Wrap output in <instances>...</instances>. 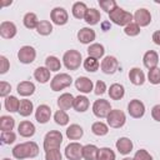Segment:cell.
<instances>
[{
  "instance_id": "51",
  "label": "cell",
  "mask_w": 160,
  "mask_h": 160,
  "mask_svg": "<svg viewBox=\"0 0 160 160\" xmlns=\"http://www.w3.org/2000/svg\"><path fill=\"white\" fill-rule=\"evenodd\" d=\"M151 116L155 121H159L160 122V104H156L152 106L151 109Z\"/></svg>"
},
{
  "instance_id": "23",
  "label": "cell",
  "mask_w": 160,
  "mask_h": 160,
  "mask_svg": "<svg viewBox=\"0 0 160 160\" xmlns=\"http://www.w3.org/2000/svg\"><path fill=\"white\" fill-rule=\"evenodd\" d=\"M50 72L51 71L46 66H39L34 71V78L40 84H45V82H48L50 80Z\"/></svg>"
},
{
  "instance_id": "41",
  "label": "cell",
  "mask_w": 160,
  "mask_h": 160,
  "mask_svg": "<svg viewBox=\"0 0 160 160\" xmlns=\"http://www.w3.org/2000/svg\"><path fill=\"white\" fill-rule=\"evenodd\" d=\"M115 159H116L115 152L110 148H101V149H99L96 160H115Z\"/></svg>"
},
{
  "instance_id": "54",
  "label": "cell",
  "mask_w": 160,
  "mask_h": 160,
  "mask_svg": "<svg viewBox=\"0 0 160 160\" xmlns=\"http://www.w3.org/2000/svg\"><path fill=\"white\" fill-rule=\"evenodd\" d=\"M122 160H134V158H124Z\"/></svg>"
},
{
  "instance_id": "52",
  "label": "cell",
  "mask_w": 160,
  "mask_h": 160,
  "mask_svg": "<svg viewBox=\"0 0 160 160\" xmlns=\"http://www.w3.org/2000/svg\"><path fill=\"white\" fill-rule=\"evenodd\" d=\"M151 39H152V41H154L156 45H159V46H160V30H156V31L152 34Z\"/></svg>"
},
{
  "instance_id": "6",
  "label": "cell",
  "mask_w": 160,
  "mask_h": 160,
  "mask_svg": "<svg viewBox=\"0 0 160 160\" xmlns=\"http://www.w3.org/2000/svg\"><path fill=\"white\" fill-rule=\"evenodd\" d=\"M106 121L110 128L119 129V128L124 126V124L126 122V116H125L124 111H121L119 109H112L109 112V115L106 116Z\"/></svg>"
},
{
  "instance_id": "15",
  "label": "cell",
  "mask_w": 160,
  "mask_h": 160,
  "mask_svg": "<svg viewBox=\"0 0 160 160\" xmlns=\"http://www.w3.org/2000/svg\"><path fill=\"white\" fill-rule=\"evenodd\" d=\"M18 32L16 25L12 21H2L0 24V35L4 39H12Z\"/></svg>"
},
{
  "instance_id": "21",
  "label": "cell",
  "mask_w": 160,
  "mask_h": 160,
  "mask_svg": "<svg viewBox=\"0 0 160 160\" xmlns=\"http://www.w3.org/2000/svg\"><path fill=\"white\" fill-rule=\"evenodd\" d=\"M129 79L131 81V84L136 85V86H140L145 82V74L141 69L139 68H132L130 69L129 71Z\"/></svg>"
},
{
  "instance_id": "55",
  "label": "cell",
  "mask_w": 160,
  "mask_h": 160,
  "mask_svg": "<svg viewBox=\"0 0 160 160\" xmlns=\"http://www.w3.org/2000/svg\"><path fill=\"white\" fill-rule=\"evenodd\" d=\"M2 160H10V159H8V158H4V159H2Z\"/></svg>"
},
{
  "instance_id": "26",
  "label": "cell",
  "mask_w": 160,
  "mask_h": 160,
  "mask_svg": "<svg viewBox=\"0 0 160 160\" xmlns=\"http://www.w3.org/2000/svg\"><path fill=\"white\" fill-rule=\"evenodd\" d=\"M90 106V101L89 99L85 96V95H79L75 98L74 100V109L78 111V112H85Z\"/></svg>"
},
{
  "instance_id": "27",
  "label": "cell",
  "mask_w": 160,
  "mask_h": 160,
  "mask_svg": "<svg viewBox=\"0 0 160 160\" xmlns=\"http://www.w3.org/2000/svg\"><path fill=\"white\" fill-rule=\"evenodd\" d=\"M82 135H84V130L78 124H71L66 129V136L70 140H79V139H81Z\"/></svg>"
},
{
  "instance_id": "38",
  "label": "cell",
  "mask_w": 160,
  "mask_h": 160,
  "mask_svg": "<svg viewBox=\"0 0 160 160\" xmlns=\"http://www.w3.org/2000/svg\"><path fill=\"white\" fill-rule=\"evenodd\" d=\"M36 31H38V34H40L42 36L50 35L52 32V24L48 20H40V22L38 24Z\"/></svg>"
},
{
  "instance_id": "42",
  "label": "cell",
  "mask_w": 160,
  "mask_h": 160,
  "mask_svg": "<svg viewBox=\"0 0 160 160\" xmlns=\"http://www.w3.org/2000/svg\"><path fill=\"white\" fill-rule=\"evenodd\" d=\"M148 80L152 84V85H158L160 84V68H154L150 69L148 72Z\"/></svg>"
},
{
  "instance_id": "24",
  "label": "cell",
  "mask_w": 160,
  "mask_h": 160,
  "mask_svg": "<svg viewBox=\"0 0 160 160\" xmlns=\"http://www.w3.org/2000/svg\"><path fill=\"white\" fill-rule=\"evenodd\" d=\"M16 91H18L19 95L26 98V96H30V95L34 94V91H35V85H34V82H31V81H21V82L18 85Z\"/></svg>"
},
{
  "instance_id": "49",
  "label": "cell",
  "mask_w": 160,
  "mask_h": 160,
  "mask_svg": "<svg viewBox=\"0 0 160 160\" xmlns=\"http://www.w3.org/2000/svg\"><path fill=\"white\" fill-rule=\"evenodd\" d=\"M9 69H10V62H9L8 58L1 55L0 56V74H6Z\"/></svg>"
},
{
  "instance_id": "28",
  "label": "cell",
  "mask_w": 160,
  "mask_h": 160,
  "mask_svg": "<svg viewBox=\"0 0 160 160\" xmlns=\"http://www.w3.org/2000/svg\"><path fill=\"white\" fill-rule=\"evenodd\" d=\"M86 51H88V55H89V56L95 58V59H98V60H99L100 58H102L104 54H105V49H104V46H102L101 44H99V42L90 44Z\"/></svg>"
},
{
  "instance_id": "18",
  "label": "cell",
  "mask_w": 160,
  "mask_h": 160,
  "mask_svg": "<svg viewBox=\"0 0 160 160\" xmlns=\"http://www.w3.org/2000/svg\"><path fill=\"white\" fill-rule=\"evenodd\" d=\"M74 100H75V98H74L72 94H70V92H64V94H61V95L58 98V106H59L60 110L66 111V110H69L70 108L74 106Z\"/></svg>"
},
{
  "instance_id": "1",
  "label": "cell",
  "mask_w": 160,
  "mask_h": 160,
  "mask_svg": "<svg viewBox=\"0 0 160 160\" xmlns=\"http://www.w3.org/2000/svg\"><path fill=\"white\" fill-rule=\"evenodd\" d=\"M38 154H39V146L35 141H26L22 144H18L12 149V156L18 160L32 159L38 156Z\"/></svg>"
},
{
  "instance_id": "8",
  "label": "cell",
  "mask_w": 160,
  "mask_h": 160,
  "mask_svg": "<svg viewBox=\"0 0 160 160\" xmlns=\"http://www.w3.org/2000/svg\"><path fill=\"white\" fill-rule=\"evenodd\" d=\"M36 58V50L30 45H24L18 51V59L22 64H31Z\"/></svg>"
},
{
  "instance_id": "30",
  "label": "cell",
  "mask_w": 160,
  "mask_h": 160,
  "mask_svg": "<svg viewBox=\"0 0 160 160\" xmlns=\"http://www.w3.org/2000/svg\"><path fill=\"white\" fill-rule=\"evenodd\" d=\"M101 19V15H100V11L91 8V9H88L86 14H85V18L84 20L86 21L88 25H96Z\"/></svg>"
},
{
  "instance_id": "53",
  "label": "cell",
  "mask_w": 160,
  "mask_h": 160,
  "mask_svg": "<svg viewBox=\"0 0 160 160\" xmlns=\"http://www.w3.org/2000/svg\"><path fill=\"white\" fill-rule=\"evenodd\" d=\"M9 4H11V1H1V5H2V6H6V5H9Z\"/></svg>"
},
{
  "instance_id": "5",
  "label": "cell",
  "mask_w": 160,
  "mask_h": 160,
  "mask_svg": "<svg viewBox=\"0 0 160 160\" xmlns=\"http://www.w3.org/2000/svg\"><path fill=\"white\" fill-rule=\"evenodd\" d=\"M72 82V78L66 74V72H60V74H56L51 82H50V88L52 91H60V90H64L66 88H69Z\"/></svg>"
},
{
  "instance_id": "13",
  "label": "cell",
  "mask_w": 160,
  "mask_h": 160,
  "mask_svg": "<svg viewBox=\"0 0 160 160\" xmlns=\"http://www.w3.org/2000/svg\"><path fill=\"white\" fill-rule=\"evenodd\" d=\"M51 118V109L46 104H41L35 110V120L39 124H46Z\"/></svg>"
},
{
  "instance_id": "25",
  "label": "cell",
  "mask_w": 160,
  "mask_h": 160,
  "mask_svg": "<svg viewBox=\"0 0 160 160\" xmlns=\"http://www.w3.org/2000/svg\"><path fill=\"white\" fill-rule=\"evenodd\" d=\"M108 92H109L110 99H112V100H120V99H122L124 95H125V89H124V86H122L121 84L115 82V84L110 85Z\"/></svg>"
},
{
  "instance_id": "2",
  "label": "cell",
  "mask_w": 160,
  "mask_h": 160,
  "mask_svg": "<svg viewBox=\"0 0 160 160\" xmlns=\"http://www.w3.org/2000/svg\"><path fill=\"white\" fill-rule=\"evenodd\" d=\"M109 18L110 20L116 24V25H120V26H126L132 22L134 20V15L130 14L129 11H125L124 9H121L120 6H116L110 14H109Z\"/></svg>"
},
{
  "instance_id": "20",
  "label": "cell",
  "mask_w": 160,
  "mask_h": 160,
  "mask_svg": "<svg viewBox=\"0 0 160 160\" xmlns=\"http://www.w3.org/2000/svg\"><path fill=\"white\" fill-rule=\"evenodd\" d=\"M142 62H144L145 68H148L149 70L156 68V66H158V62H159V55H158V52L154 51V50L146 51V52L144 54Z\"/></svg>"
},
{
  "instance_id": "12",
  "label": "cell",
  "mask_w": 160,
  "mask_h": 160,
  "mask_svg": "<svg viewBox=\"0 0 160 160\" xmlns=\"http://www.w3.org/2000/svg\"><path fill=\"white\" fill-rule=\"evenodd\" d=\"M65 156L68 160H81L82 159V145L79 142H70L65 148Z\"/></svg>"
},
{
  "instance_id": "16",
  "label": "cell",
  "mask_w": 160,
  "mask_h": 160,
  "mask_svg": "<svg viewBox=\"0 0 160 160\" xmlns=\"http://www.w3.org/2000/svg\"><path fill=\"white\" fill-rule=\"evenodd\" d=\"M75 88H76V90H79L82 94H89V92H91L94 90V84L89 78L79 76L75 80Z\"/></svg>"
},
{
  "instance_id": "44",
  "label": "cell",
  "mask_w": 160,
  "mask_h": 160,
  "mask_svg": "<svg viewBox=\"0 0 160 160\" xmlns=\"http://www.w3.org/2000/svg\"><path fill=\"white\" fill-rule=\"evenodd\" d=\"M124 32L128 35V36H136L140 34V26L136 24V22H131L129 25H126L124 28Z\"/></svg>"
},
{
  "instance_id": "10",
  "label": "cell",
  "mask_w": 160,
  "mask_h": 160,
  "mask_svg": "<svg viewBox=\"0 0 160 160\" xmlns=\"http://www.w3.org/2000/svg\"><path fill=\"white\" fill-rule=\"evenodd\" d=\"M100 69L104 74H108V75H112L114 72L118 71L119 69V61L115 56H105L100 64Z\"/></svg>"
},
{
  "instance_id": "19",
  "label": "cell",
  "mask_w": 160,
  "mask_h": 160,
  "mask_svg": "<svg viewBox=\"0 0 160 160\" xmlns=\"http://www.w3.org/2000/svg\"><path fill=\"white\" fill-rule=\"evenodd\" d=\"M35 125L29 121V120H24L19 124L18 126V132L20 134V136L22 138H31L34 134H35Z\"/></svg>"
},
{
  "instance_id": "50",
  "label": "cell",
  "mask_w": 160,
  "mask_h": 160,
  "mask_svg": "<svg viewBox=\"0 0 160 160\" xmlns=\"http://www.w3.org/2000/svg\"><path fill=\"white\" fill-rule=\"evenodd\" d=\"M95 94L96 95H102L105 91H106V84L102 81V80H98L96 84H95V89H94Z\"/></svg>"
},
{
  "instance_id": "34",
  "label": "cell",
  "mask_w": 160,
  "mask_h": 160,
  "mask_svg": "<svg viewBox=\"0 0 160 160\" xmlns=\"http://www.w3.org/2000/svg\"><path fill=\"white\" fill-rule=\"evenodd\" d=\"M22 22H24L25 28H28V29H36V28H38V24H39L40 21H39V19H38L36 14H34V12H26V14L24 15Z\"/></svg>"
},
{
  "instance_id": "48",
  "label": "cell",
  "mask_w": 160,
  "mask_h": 160,
  "mask_svg": "<svg viewBox=\"0 0 160 160\" xmlns=\"http://www.w3.org/2000/svg\"><path fill=\"white\" fill-rule=\"evenodd\" d=\"M10 91H11V85L6 81H1L0 82V96L1 98H8Z\"/></svg>"
},
{
  "instance_id": "33",
  "label": "cell",
  "mask_w": 160,
  "mask_h": 160,
  "mask_svg": "<svg viewBox=\"0 0 160 160\" xmlns=\"http://www.w3.org/2000/svg\"><path fill=\"white\" fill-rule=\"evenodd\" d=\"M32 111H34V104L30 100H28V99L20 100V106H19V111L18 112L21 116H24V118L30 116L32 114Z\"/></svg>"
},
{
  "instance_id": "7",
  "label": "cell",
  "mask_w": 160,
  "mask_h": 160,
  "mask_svg": "<svg viewBox=\"0 0 160 160\" xmlns=\"http://www.w3.org/2000/svg\"><path fill=\"white\" fill-rule=\"evenodd\" d=\"M111 105L108 100L105 99H98L95 100V102L92 104V112L96 118L99 119H106V116L109 115V112L111 111Z\"/></svg>"
},
{
  "instance_id": "43",
  "label": "cell",
  "mask_w": 160,
  "mask_h": 160,
  "mask_svg": "<svg viewBox=\"0 0 160 160\" xmlns=\"http://www.w3.org/2000/svg\"><path fill=\"white\" fill-rule=\"evenodd\" d=\"M99 5H100V8H101L104 11H106L108 14H110V12L118 6L115 0H99Z\"/></svg>"
},
{
  "instance_id": "4",
  "label": "cell",
  "mask_w": 160,
  "mask_h": 160,
  "mask_svg": "<svg viewBox=\"0 0 160 160\" xmlns=\"http://www.w3.org/2000/svg\"><path fill=\"white\" fill-rule=\"evenodd\" d=\"M61 142H62V134L58 130H50L44 138L42 146L45 151H49V150L59 149Z\"/></svg>"
},
{
  "instance_id": "46",
  "label": "cell",
  "mask_w": 160,
  "mask_h": 160,
  "mask_svg": "<svg viewBox=\"0 0 160 160\" xmlns=\"http://www.w3.org/2000/svg\"><path fill=\"white\" fill-rule=\"evenodd\" d=\"M45 160H62V155L59 149L45 151Z\"/></svg>"
},
{
  "instance_id": "32",
  "label": "cell",
  "mask_w": 160,
  "mask_h": 160,
  "mask_svg": "<svg viewBox=\"0 0 160 160\" xmlns=\"http://www.w3.org/2000/svg\"><path fill=\"white\" fill-rule=\"evenodd\" d=\"M4 106L9 112H16L19 111V106H20V100L16 96L9 95L8 98H5L4 101Z\"/></svg>"
},
{
  "instance_id": "31",
  "label": "cell",
  "mask_w": 160,
  "mask_h": 160,
  "mask_svg": "<svg viewBox=\"0 0 160 160\" xmlns=\"http://www.w3.org/2000/svg\"><path fill=\"white\" fill-rule=\"evenodd\" d=\"M86 11H88V6H86L85 2H81V1L75 2L72 5V9H71V12H72L74 18L75 19H79V20H81V19L85 18Z\"/></svg>"
},
{
  "instance_id": "17",
  "label": "cell",
  "mask_w": 160,
  "mask_h": 160,
  "mask_svg": "<svg viewBox=\"0 0 160 160\" xmlns=\"http://www.w3.org/2000/svg\"><path fill=\"white\" fill-rule=\"evenodd\" d=\"M96 38V34L90 28H82L78 31V40L81 44H91Z\"/></svg>"
},
{
  "instance_id": "45",
  "label": "cell",
  "mask_w": 160,
  "mask_h": 160,
  "mask_svg": "<svg viewBox=\"0 0 160 160\" xmlns=\"http://www.w3.org/2000/svg\"><path fill=\"white\" fill-rule=\"evenodd\" d=\"M0 139L4 144L6 145H10L12 142H15L16 140V135L14 131H1V135H0Z\"/></svg>"
},
{
  "instance_id": "22",
  "label": "cell",
  "mask_w": 160,
  "mask_h": 160,
  "mask_svg": "<svg viewBox=\"0 0 160 160\" xmlns=\"http://www.w3.org/2000/svg\"><path fill=\"white\" fill-rule=\"evenodd\" d=\"M115 146H116V150L121 155H128L132 150V141L129 138H120V139H118Z\"/></svg>"
},
{
  "instance_id": "47",
  "label": "cell",
  "mask_w": 160,
  "mask_h": 160,
  "mask_svg": "<svg viewBox=\"0 0 160 160\" xmlns=\"http://www.w3.org/2000/svg\"><path fill=\"white\" fill-rule=\"evenodd\" d=\"M134 160H152V156L148 152V150L140 149V150H138V151L135 152Z\"/></svg>"
},
{
  "instance_id": "14",
  "label": "cell",
  "mask_w": 160,
  "mask_h": 160,
  "mask_svg": "<svg viewBox=\"0 0 160 160\" xmlns=\"http://www.w3.org/2000/svg\"><path fill=\"white\" fill-rule=\"evenodd\" d=\"M134 22H136L140 28L141 26H148L150 22H151V14L149 10L141 8V9H138L134 14Z\"/></svg>"
},
{
  "instance_id": "3",
  "label": "cell",
  "mask_w": 160,
  "mask_h": 160,
  "mask_svg": "<svg viewBox=\"0 0 160 160\" xmlns=\"http://www.w3.org/2000/svg\"><path fill=\"white\" fill-rule=\"evenodd\" d=\"M62 62L68 70H72V71L78 70L82 62L81 52L78 50H74V49L68 50L62 56Z\"/></svg>"
},
{
  "instance_id": "9",
  "label": "cell",
  "mask_w": 160,
  "mask_h": 160,
  "mask_svg": "<svg viewBox=\"0 0 160 160\" xmlns=\"http://www.w3.org/2000/svg\"><path fill=\"white\" fill-rule=\"evenodd\" d=\"M128 112L134 119L142 118L144 114H145V105H144V102L138 100V99L130 100V102L128 104Z\"/></svg>"
},
{
  "instance_id": "29",
  "label": "cell",
  "mask_w": 160,
  "mask_h": 160,
  "mask_svg": "<svg viewBox=\"0 0 160 160\" xmlns=\"http://www.w3.org/2000/svg\"><path fill=\"white\" fill-rule=\"evenodd\" d=\"M98 152H99V148L92 144H88L82 146V159L85 160H96Z\"/></svg>"
},
{
  "instance_id": "11",
  "label": "cell",
  "mask_w": 160,
  "mask_h": 160,
  "mask_svg": "<svg viewBox=\"0 0 160 160\" xmlns=\"http://www.w3.org/2000/svg\"><path fill=\"white\" fill-rule=\"evenodd\" d=\"M50 19H51V21H52L55 25L61 26V25H65V24L68 22V20H69V14H68V11H66L64 8L58 6V8H54V9L51 10V12H50Z\"/></svg>"
},
{
  "instance_id": "37",
  "label": "cell",
  "mask_w": 160,
  "mask_h": 160,
  "mask_svg": "<svg viewBox=\"0 0 160 160\" xmlns=\"http://www.w3.org/2000/svg\"><path fill=\"white\" fill-rule=\"evenodd\" d=\"M82 66H84V69H85L86 71H89V72H95V71L99 69L100 62H99L98 59L91 58V56H88V58L82 61Z\"/></svg>"
},
{
  "instance_id": "35",
  "label": "cell",
  "mask_w": 160,
  "mask_h": 160,
  "mask_svg": "<svg viewBox=\"0 0 160 160\" xmlns=\"http://www.w3.org/2000/svg\"><path fill=\"white\" fill-rule=\"evenodd\" d=\"M15 126V119L9 115H2L0 118V129L1 131H12Z\"/></svg>"
},
{
  "instance_id": "39",
  "label": "cell",
  "mask_w": 160,
  "mask_h": 160,
  "mask_svg": "<svg viewBox=\"0 0 160 160\" xmlns=\"http://www.w3.org/2000/svg\"><path fill=\"white\" fill-rule=\"evenodd\" d=\"M45 66L50 71H59L61 69V62L56 56H48L45 59Z\"/></svg>"
},
{
  "instance_id": "40",
  "label": "cell",
  "mask_w": 160,
  "mask_h": 160,
  "mask_svg": "<svg viewBox=\"0 0 160 160\" xmlns=\"http://www.w3.org/2000/svg\"><path fill=\"white\" fill-rule=\"evenodd\" d=\"M54 120H55V122H56L58 125H60V126H65V125H68L69 121H70L69 115L66 114V111L60 110V109L54 114Z\"/></svg>"
},
{
  "instance_id": "36",
  "label": "cell",
  "mask_w": 160,
  "mask_h": 160,
  "mask_svg": "<svg viewBox=\"0 0 160 160\" xmlns=\"http://www.w3.org/2000/svg\"><path fill=\"white\" fill-rule=\"evenodd\" d=\"M91 131L96 136H104V135H106L109 132V125H106L102 121H95L91 125Z\"/></svg>"
}]
</instances>
